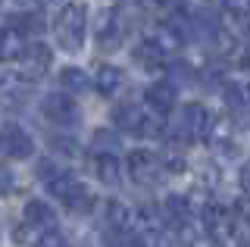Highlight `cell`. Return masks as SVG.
Listing matches in <instances>:
<instances>
[{"label": "cell", "instance_id": "27", "mask_svg": "<svg viewBox=\"0 0 250 247\" xmlns=\"http://www.w3.org/2000/svg\"><path fill=\"white\" fill-rule=\"evenodd\" d=\"M138 6L144 13H160L163 6H166V0H138Z\"/></svg>", "mask_w": 250, "mask_h": 247}, {"label": "cell", "instance_id": "20", "mask_svg": "<svg viewBox=\"0 0 250 247\" xmlns=\"http://www.w3.org/2000/svg\"><path fill=\"white\" fill-rule=\"evenodd\" d=\"M222 28L234 38L247 35V10H225L222 13Z\"/></svg>", "mask_w": 250, "mask_h": 247}, {"label": "cell", "instance_id": "6", "mask_svg": "<svg viewBox=\"0 0 250 247\" xmlns=\"http://www.w3.org/2000/svg\"><path fill=\"white\" fill-rule=\"evenodd\" d=\"M41 113L47 116V122H53V125H75L78 119H82V110H78V103L69 94H62V91H57V94H47L41 100Z\"/></svg>", "mask_w": 250, "mask_h": 247}, {"label": "cell", "instance_id": "21", "mask_svg": "<svg viewBox=\"0 0 250 247\" xmlns=\"http://www.w3.org/2000/svg\"><path fill=\"white\" fill-rule=\"evenodd\" d=\"M225 103H229V110H238V113L247 106V91H244L241 82H229V84H225Z\"/></svg>", "mask_w": 250, "mask_h": 247}, {"label": "cell", "instance_id": "17", "mask_svg": "<svg viewBox=\"0 0 250 247\" xmlns=\"http://www.w3.org/2000/svg\"><path fill=\"white\" fill-rule=\"evenodd\" d=\"M60 82H62V88L72 91V94H82V91L91 88V75L84 72V69H78V66H66L60 72Z\"/></svg>", "mask_w": 250, "mask_h": 247}, {"label": "cell", "instance_id": "1", "mask_svg": "<svg viewBox=\"0 0 250 247\" xmlns=\"http://www.w3.org/2000/svg\"><path fill=\"white\" fill-rule=\"evenodd\" d=\"M84 28H88V6L84 3H66L53 19V38L66 53L84 47Z\"/></svg>", "mask_w": 250, "mask_h": 247}, {"label": "cell", "instance_id": "30", "mask_svg": "<svg viewBox=\"0 0 250 247\" xmlns=\"http://www.w3.org/2000/svg\"><path fill=\"white\" fill-rule=\"evenodd\" d=\"M16 3H22V6H28V3H31V0H16Z\"/></svg>", "mask_w": 250, "mask_h": 247}, {"label": "cell", "instance_id": "25", "mask_svg": "<svg viewBox=\"0 0 250 247\" xmlns=\"http://www.w3.org/2000/svg\"><path fill=\"white\" fill-rule=\"evenodd\" d=\"M104 244L106 247H135L131 235H125V231H119V228H109V226L104 231Z\"/></svg>", "mask_w": 250, "mask_h": 247}, {"label": "cell", "instance_id": "8", "mask_svg": "<svg viewBox=\"0 0 250 247\" xmlns=\"http://www.w3.org/2000/svg\"><path fill=\"white\" fill-rule=\"evenodd\" d=\"M163 172H166V169H163V160L156 157L153 150L138 147V150L128 153V175H131L138 185H153V182H160Z\"/></svg>", "mask_w": 250, "mask_h": 247}, {"label": "cell", "instance_id": "14", "mask_svg": "<svg viewBox=\"0 0 250 247\" xmlns=\"http://www.w3.org/2000/svg\"><path fill=\"white\" fill-rule=\"evenodd\" d=\"M125 84V75H122V69L119 66H113V63H100L97 66V75H94V88L100 91L104 97H113L116 91H119Z\"/></svg>", "mask_w": 250, "mask_h": 247}, {"label": "cell", "instance_id": "11", "mask_svg": "<svg viewBox=\"0 0 250 247\" xmlns=\"http://www.w3.org/2000/svg\"><path fill=\"white\" fill-rule=\"evenodd\" d=\"M175 100H178V91H175V84L169 79H160V82H153L150 88H147V103H150V110L160 113V116L175 110Z\"/></svg>", "mask_w": 250, "mask_h": 247}, {"label": "cell", "instance_id": "3", "mask_svg": "<svg viewBox=\"0 0 250 247\" xmlns=\"http://www.w3.org/2000/svg\"><path fill=\"white\" fill-rule=\"evenodd\" d=\"M209 122H213V113L203 103H185L178 110V119L172 122V138L182 144H197L207 138Z\"/></svg>", "mask_w": 250, "mask_h": 247}, {"label": "cell", "instance_id": "28", "mask_svg": "<svg viewBox=\"0 0 250 247\" xmlns=\"http://www.w3.org/2000/svg\"><path fill=\"white\" fill-rule=\"evenodd\" d=\"M225 10H247V0H222Z\"/></svg>", "mask_w": 250, "mask_h": 247}, {"label": "cell", "instance_id": "2", "mask_svg": "<svg viewBox=\"0 0 250 247\" xmlns=\"http://www.w3.org/2000/svg\"><path fill=\"white\" fill-rule=\"evenodd\" d=\"M47 191H50L57 200H62L69 210L88 213L91 206H94V194L88 191V185L78 179V175H72V172H53V175H47Z\"/></svg>", "mask_w": 250, "mask_h": 247}, {"label": "cell", "instance_id": "4", "mask_svg": "<svg viewBox=\"0 0 250 247\" xmlns=\"http://www.w3.org/2000/svg\"><path fill=\"white\" fill-rule=\"evenodd\" d=\"M113 122L119 132H131V135H156L160 128H150V116L141 103L135 100H125L113 110Z\"/></svg>", "mask_w": 250, "mask_h": 247}, {"label": "cell", "instance_id": "24", "mask_svg": "<svg viewBox=\"0 0 250 247\" xmlns=\"http://www.w3.org/2000/svg\"><path fill=\"white\" fill-rule=\"evenodd\" d=\"M35 247H69V241H66V235H62V231L47 228V231H41V238L35 241Z\"/></svg>", "mask_w": 250, "mask_h": 247}, {"label": "cell", "instance_id": "29", "mask_svg": "<svg viewBox=\"0 0 250 247\" xmlns=\"http://www.w3.org/2000/svg\"><path fill=\"white\" fill-rule=\"evenodd\" d=\"M38 3H44V6H66V0H38Z\"/></svg>", "mask_w": 250, "mask_h": 247}, {"label": "cell", "instance_id": "22", "mask_svg": "<svg viewBox=\"0 0 250 247\" xmlns=\"http://www.w3.org/2000/svg\"><path fill=\"white\" fill-rule=\"evenodd\" d=\"M116 147H119V138L113 132H104V128L94 132V153H113L116 157Z\"/></svg>", "mask_w": 250, "mask_h": 247}, {"label": "cell", "instance_id": "13", "mask_svg": "<svg viewBox=\"0 0 250 247\" xmlns=\"http://www.w3.org/2000/svg\"><path fill=\"white\" fill-rule=\"evenodd\" d=\"M178 241H182L185 247H222L219 238H213L200 222H194V219H188V222L178 226Z\"/></svg>", "mask_w": 250, "mask_h": 247}, {"label": "cell", "instance_id": "26", "mask_svg": "<svg viewBox=\"0 0 250 247\" xmlns=\"http://www.w3.org/2000/svg\"><path fill=\"white\" fill-rule=\"evenodd\" d=\"M13 191H16V172L0 163V194H13Z\"/></svg>", "mask_w": 250, "mask_h": 247}, {"label": "cell", "instance_id": "23", "mask_svg": "<svg viewBox=\"0 0 250 247\" xmlns=\"http://www.w3.org/2000/svg\"><path fill=\"white\" fill-rule=\"evenodd\" d=\"M213 47H216L219 53H225V57H231V53L238 50V38L229 35L225 28H216V32H213Z\"/></svg>", "mask_w": 250, "mask_h": 247}, {"label": "cell", "instance_id": "9", "mask_svg": "<svg viewBox=\"0 0 250 247\" xmlns=\"http://www.w3.org/2000/svg\"><path fill=\"white\" fill-rule=\"evenodd\" d=\"M50 66H53V50L44 41H31L25 47V53H22V79L38 82L50 72Z\"/></svg>", "mask_w": 250, "mask_h": 247}, {"label": "cell", "instance_id": "18", "mask_svg": "<svg viewBox=\"0 0 250 247\" xmlns=\"http://www.w3.org/2000/svg\"><path fill=\"white\" fill-rule=\"evenodd\" d=\"M203 141H209L219 150H229L231 147V119H213L209 122V132Z\"/></svg>", "mask_w": 250, "mask_h": 247}, {"label": "cell", "instance_id": "5", "mask_svg": "<svg viewBox=\"0 0 250 247\" xmlns=\"http://www.w3.org/2000/svg\"><path fill=\"white\" fill-rule=\"evenodd\" d=\"M0 153L6 160H28L35 153V141L22 125L16 122H3L0 125Z\"/></svg>", "mask_w": 250, "mask_h": 247}, {"label": "cell", "instance_id": "12", "mask_svg": "<svg viewBox=\"0 0 250 247\" xmlns=\"http://www.w3.org/2000/svg\"><path fill=\"white\" fill-rule=\"evenodd\" d=\"M22 219H25L28 228H57V216H53L50 204H44V200H28L25 206H22Z\"/></svg>", "mask_w": 250, "mask_h": 247}, {"label": "cell", "instance_id": "15", "mask_svg": "<svg viewBox=\"0 0 250 247\" xmlns=\"http://www.w3.org/2000/svg\"><path fill=\"white\" fill-rule=\"evenodd\" d=\"M25 47H28V41H25V35H22L19 28H3V32H0V60H3V63L22 60Z\"/></svg>", "mask_w": 250, "mask_h": 247}, {"label": "cell", "instance_id": "10", "mask_svg": "<svg viewBox=\"0 0 250 247\" xmlns=\"http://www.w3.org/2000/svg\"><path fill=\"white\" fill-rule=\"evenodd\" d=\"M144 44H150V47L160 53V57H169V53H178L182 50V41H178V35L172 32L166 22H156L144 32Z\"/></svg>", "mask_w": 250, "mask_h": 247}, {"label": "cell", "instance_id": "19", "mask_svg": "<svg viewBox=\"0 0 250 247\" xmlns=\"http://www.w3.org/2000/svg\"><path fill=\"white\" fill-rule=\"evenodd\" d=\"M135 57H138V63L147 69V72H163V66H166V57H160L150 44H144L141 41L138 47H135Z\"/></svg>", "mask_w": 250, "mask_h": 247}, {"label": "cell", "instance_id": "7", "mask_svg": "<svg viewBox=\"0 0 250 247\" xmlns=\"http://www.w3.org/2000/svg\"><path fill=\"white\" fill-rule=\"evenodd\" d=\"M125 41V22L119 16V10H113V6H106V10L97 13V44L100 50L113 53L119 50Z\"/></svg>", "mask_w": 250, "mask_h": 247}, {"label": "cell", "instance_id": "16", "mask_svg": "<svg viewBox=\"0 0 250 247\" xmlns=\"http://www.w3.org/2000/svg\"><path fill=\"white\" fill-rule=\"evenodd\" d=\"M119 160L113 153H94V175L104 185H119Z\"/></svg>", "mask_w": 250, "mask_h": 247}]
</instances>
